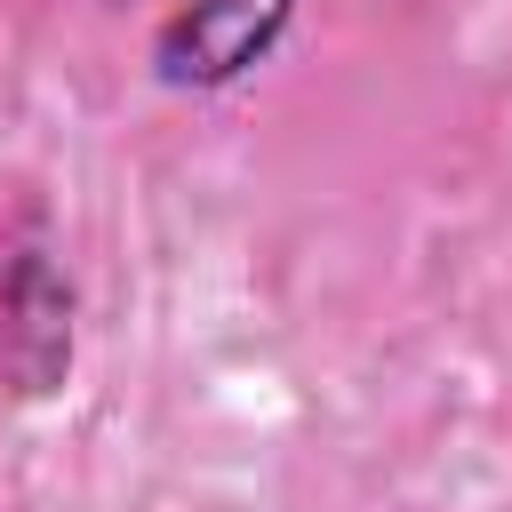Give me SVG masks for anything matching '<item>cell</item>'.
Segmentation results:
<instances>
[{"label":"cell","mask_w":512,"mask_h":512,"mask_svg":"<svg viewBox=\"0 0 512 512\" xmlns=\"http://www.w3.org/2000/svg\"><path fill=\"white\" fill-rule=\"evenodd\" d=\"M280 16H288V0H192L176 16V32L160 40V64H168V80H224L280 32Z\"/></svg>","instance_id":"obj_1"}]
</instances>
